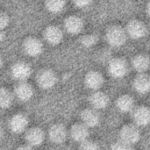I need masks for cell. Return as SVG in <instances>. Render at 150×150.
<instances>
[{
    "label": "cell",
    "mask_w": 150,
    "mask_h": 150,
    "mask_svg": "<svg viewBox=\"0 0 150 150\" xmlns=\"http://www.w3.org/2000/svg\"><path fill=\"white\" fill-rule=\"evenodd\" d=\"M32 74L31 66L25 62H18L14 63L11 69V76L18 82H26Z\"/></svg>",
    "instance_id": "cell-5"
},
{
    "label": "cell",
    "mask_w": 150,
    "mask_h": 150,
    "mask_svg": "<svg viewBox=\"0 0 150 150\" xmlns=\"http://www.w3.org/2000/svg\"><path fill=\"white\" fill-rule=\"evenodd\" d=\"M2 65H3V59H2V57H1V55H0V69H1V67H2Z\"/></svg>",
    "instance_id": "cell-32"
},
{
    "label": "cell",
    "mask_w": 150,
    "mask_h": 150,
    "mask_svg": "<svg viewBox=\"0 0 150 150\" xmlns=\"http://www.w3.org/2000/svg\"><path fill=\"white\" fill-rule=\"evenodd\" d=\"M64 28L69 33L77 34L83 28V21L78 16H69L64 20Z\"/></svg>",
    "instance_id": "cell-17"
},
{
    "label": "cell",
    "mask_w": 150,
    "mask_h": 150,
    "mask_svg": "<svg viewBox=\"0 0 150 150\" xmlns=\"http://www.w3.org/2000/svg\"><path fill=\"white\" fill-rule=\"evenodd\" d=\"M82 123L89 127H95L100 122V115L97 110L93 108H87L81 112L80 114Z\"/></svg>",
    "instance_id": "cell-13"
},
{
    "label": "cell",
    "mask_w": 150,
    "mask_h": 150,
    "mask_svg": "<svg viewBox=\"0 0 150 150\" xmlns=\"http://www.w3.org/2000/svg\"><path fill=\"white\" fill-rule=\"evenodd\" d=\"M127 35L125 29L120 25L110 26L105 33V39L107 43L112 47H121L127 41Z\"/></svg>",
    "instance_id": "cell-1"
},
{
    "label": "cell",
    "mask_w": 150,
    "mask_h": 150,
    "mask_svg": "<svg viewBox=\"0 0 150 150\" xmlns=\"http://www.w3.org/2000/svg\"><path fill=\"white\" fill-rule=\"evenodd\" d=\"M65 4H66L65 1H62V0H49L45 3L46 8L50 12H54V13L61 12L64 9Z\"/></svg>",
    "instance_id": "cell-23"
},
{
    "label": "cell",
    "mask_w": 150,
    "mask_h": 150,
    "mask_svg": "<svg viewBox=\"0 0 150 150\" xmlns=\"http://www.w3.org/2000/svg\"><path fill=\"white\" fill-rule=\"evenodd\" d=\"M84 83L85 85L93 91H97L102 87L104 84V77L101 73L96 70H91L89 71L84 77Z\"/></svg>",
    "instance_id": "cell-15"
},
{
    "label": "cell",
    "mask_w": 150,
    "mask_h": 150,
    "mask_svg": "<svg viewBox=\"0 0 150 150\" xmlns=\"http://www.w3.org/2000/svg\"><path fill=\"white\" fill-rule=\"evenodd\" d=\"M25 141L27 145L31 147H37L40 146L45 140V134L43 130L38 127H31L25 133Z\"/></svg>",
    "instance_id": "cell-12"
},
{
    "label": "cell",
    "mask_w": 150,
    "mask_h": 150,
    "mask_svg": "<svg viewBox=\"0 0 150 150\" xmlns=\"http://www.w3.org/2000/svg\"><path fill=\"white\" fill-rule=\"evenodd\" d=\"M28 126V119L23 113H17L13 115L9 121V127L14 134L23 133Z\"/></svg>",
    "instance_id": "cell-11"
},
{
    "label": "cell",
    "mask_w": 150,
    "mask_h": 150,
    "mask_svg": "<svg viewBox=\"0 0 150 150\" xmlns=\"http://www.w3.org/2000/svg\"><path fill=\"white\" fill-rule=\"evenodd\" d=\"M14 99L13 94L6 88H0V108L5 109L11 105Z\"/></svg>",
    "instance_id": "cell-22"
},
{
    "label": "cell",
    "mask_w": 150,
    "mask_h": 150,
    "mask_svg": "<svg viewBox=\"0 0 150 150\" xmlns=\"http://www.w3.org/2000/svg\"><path fill=\"white\" fill-rule=\"evenodd\" d=\"M4 36H5V34H4V31H0V42L4 40Z\"/></svg>",
    "instance_id": "cell-30"
},
{
    "label": "cell",
    "mask_w": 150,
    "mask_h": 150,
    "mask_svg": "<svg viewBox=\"0 0 150 150\" xmlns=\"http://www.w3.org/2000/svg\"><path fill=\"white\" fill-rule=\"evenodd\" d=\"M17 150H34L33 149V147H31V146H29V145H21V146H19Z\"/></svg>",
    "instance_id": "cell-29"
},
{
    "label": "cell",
    "mask_w": 150,
    "mask_h": 150,
    "mask_svg": "<svg viewBox=\"0 0 150 150\" xmlns=\"http://www.w3.org/2000/svg\"><path fill=\"white\" fill-rule=\"evenodd\" d=\"M141 138V132L134 124H127L122 127L120 131V141L130 146L136 144Z\"/></svg>",
    "instance_id": "cell-2"
},
{
    "label": "cell",
    "mask_w": 150,
    "mask_h": 150,
    "mask_svg": "<svg viewBox=\"0 0 150 150\" xmlns=\"http://www.w3.org/2000/svg\"><path fill=\"white\" fill-rule=\"evenodd\" d=\"M116 106L121 112H131L135 107L134 98L129 95H122L118 98Z\"/></svg>",
    "instance_id": "cell-21"
},
{
    "label": "cell",
    "mask_w": 150,
    "mask_h": 150,
    "mask_svg": "<svg viewBox=\"0 0 150 150\" xmlns=\"http://www.w3.org/2000/svg\"><path fill=\"white\" fill-rule=\"evenodd\" d=\"M79 150H99V147L95 142L86 140L85 142L80 143Z\"/></svg>",
    "instance_id": "cell-25"
},
{
    "label": "cell",
    "mask_w": 150,
    "mask_h": 150,
    "mask_svg": "<svg viewBox=\"0 0 150 150\" xmlns=\"http://www.w3.org/2000/svg\"><path fill=\"white\" fill-rule=\"evenodd\" d=\"M132 112V118L135 126L146 127L150 121V112L149 107L145 105L135 106Z\"/></svg>",
    "instance_id": "cell-7"
},
{
    "label": "cell",
    "mask_w": 150,
    "mask_h": 150,
    "mask_svg": "<svg viewBox=\"0 0 150 150\" xmlns=\"http://www.w3.org/2000/svg\"><path fill=\"white\" fill-rule=\"evenodd\" d=\"M111 150H136L133 148V146H130L128 144H126L124 142H121L120 141L115 142L112 144Z\"/></svg>",
    "instance_id": "cell-26"
},
{
    "label": "cell",
    "mask_w": 150,
    "mask_h": 150,
    "mask_svg": "<svg viewBox=\"0 0 150 150\" xmlns=\"http://www.w3.org/2000/svg\"><path fill=\"white\" fill-rule=\"evenodd\" d=\"M14 96L22 102L29 101L33 96V88L27 82H18L14 87Z\"/></svg>",
    "instance_id": "cell-9"
},
{
    "label": "cell",
    "mask_w": 150,
    "mask_h": 150,
    "mask_svg": "<svg viewBox=\"0 0 150 150\" xmlns=\"http://www.w3.org/2000/svg\"><path fill=\"white\" fill-rule=\"evenodd\" d=\"M23 49L27 55L36 57L42 53L43 44L38 38L28 37L23 42Z\"/></svg>",
    "instance_id": "cell-8"
},
{
    "label": "cell",
    "mask_w": 150,
    "mask_h": 150,
    "mask_svg": "<svg viewBox=\"0 0 150 150\" xmlns=\"http://www.w3.org/2000/svg\"><path fill=\"white\" fill-rule=\"evenodd\" d=\"M43 35H44V39L46 40V41L51 45L59 44L63 38L62 31L61 30L60 27L56 25H48L45 29Z\"/></svg>",
    "instance_id": "cell-16"
},
{
    "label": "cell",
    "mask_w": 150,
    "mask_h": 150,
    "mask_svg": "<svg viewBox=\"0 0 150 150\" xmlns=\"http://www.w3.org/2000/svg\"><path fill=\"white\" fill-rule=\"evenodd\" d=\"M69 134L73 141H75L76 142L82 143L88 140L90 132L89 128L85 125H83V123H76L71 127Z\"/></svg>",
    "instance_id": "cell-14"
},
{
    "label": "cell",
    "mask_w": 150,
    "mask_h": 150,
    "mask_svg": "<svg viewBox=\"0 0 150 150\" xmlns=\"http://www.w3.org/2000/svg\"><path fill=\"white\" fill-rule=\"evenodd\" d=\"M10 23V18L6 12L0 11V31H4Z\"/></svg>",
    "instance_id": "cell-27"
},
{
    "label": "cell",
    "mask_w": 150,
    "mask_h": 150,
    "mask_svg": "<svg viewBox=\"0 0 150 150\" xmlns=\"http://www.w3.org/2000/svg\"><path fill=\"white\" fill-rule=\"evenodd\" d=\"M134 90L140 94H146L149 91L150 79L149 75L146 73L138 74L133 82Z\"/></svg>",
    "instance_id": "cell-18"
},
{
    "label": "cell",
    "mask_w": 150,
    "mask_h": 150,
    "mask_svg": "<svg viewBox=\"0 0 150 150\" xmlns=\"http://www.w3.org/2000/svg\"><path fill=\"white\" fill-rule=\"evenodd\" d=\"M48 136L52 142L55 144H61L66 141L68 136V131L62 124H54L49 128Z\"/></svg>",
    "instance_id": "cell-10"
},
{
    "label": "cell",
    "mask_w": 150,
    "mask_h": 150,
    "mask_svg": "<svg viewBox=\"0 0 150 150\" xmlns=\"http://www.w3.org/2000/svg\"><path fill=\"white\" fill-rule=\"evenodd\" d=\"M108 71L112 77L122 78L128 72V63L123 58H112L108 62Z\"/></svg>",
    "instance_id": "cell-3"
},
{
    "label": "cell",
    "mask_w": 150,
    "mask_h": 150,
    "mask_svg": "<svg viewBox=\"0 0 150 150\" xmlns=\"http://www.w3.org/2000/svg\"><path fill=\"white\" fill-rule=\"evenodd\" d=\"M74 4L79 8H85V7L89 6L90 4H91L92 2L89 1V0H87V1H75Z\"/></svg>",
    "instance_id": "cell-28"
},
{
    "label": "cell",
    "mask_w": 150,
    "mask_h": 150,
    "mask_svg": "<svg viewBox=\"0 0 150 150\" xmlns=\"http://www.w3.org/2000/svg\"><path fill=\"white\" fill-rule=\"evenodd\" d=\"M98 40V35H96L94 33L85 34L80 39L81 44L85 47H91L96 45Z\"/></svg>",
    "instance_id": "cell-24"
},
{
    "label": "cell",
    "mask_w": 150,
    "mask_h": 150,
    "mask_svg": "<svg viewBox=\"0 0 150 150\" xmlns=\"http://www.w3.org/2000/svg\"><path fill=\"white\" fill-rule=\"evenodd\" d=\"M149 7H150V3L149 2L148 4H147V15L149 16Z\"/></svg>",
    "instance_id": "cell-31"
},
{
    "label": "cell",
    "mask_w": 150,
    "mask_h": 150,
    "mask_svg": "<svg viewBox=\"0 0 150 150\" xmlns=\"http://www.w3.org/2000/svg\"><path fill=\"white\" fill-rule=\"evenodd\" d=\"M133 68L139 73H145L149 67V58L147 54H140L135 55L132 60Z\"/></svg>",
    "instance_id": "cell-20"
},
{
    "label": "cell",
    "mask_w": 150,
    "mask_h": 150,
    "mask_svg": "<svg viewBox=\"0 0 150 150\" xmlns=\"http://www.w3.org/2000/svg\"><path fill=\"white\" fill-rule=\"evenodd\" d=\"M39 86L42 89H50L54 86L57 82V76L52 69H43L39 71L36 76Z\"/></svg>",
    "instance_id": "cell-6"
},
{
    "label": "cell",
    "mask_w": 150,
    "mask_h": 150,
    "mask_svg": "<svg viewBox=\"0 0 150 150\" xmlns=\"http://www.w3.org/2000/svg\"><path fill=\"white\" fill-rule=\"evenodd\" d=\"M90 104L95 110L104 109L109 104L108 96L102 91H94L89 98Z\"/></svg>",
    "instance_id": "cell-19"
},
{
    "label": "cell",
    "mask_w": 150,
    "mask_h": 150,
    "mask_svg": "<svg viewBox=\"0 0 150 150\" xmlns=\"http://www.w3.org/2000/svg\"><path fill=\"white\" fill-rule=\"evenodd\" d=\"M126 33L133 39H141L147 35L148 28L146 25L139 19L130 20L126 26Z\"/></svg>",
    "instance_id": "cell-4"
}]
</instances>
